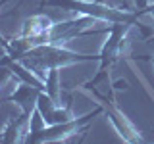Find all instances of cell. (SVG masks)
Returning <instances> with one entry per match:
<instances>
[{
	"label": "cell",
	"instance_id": "6da1fadb",
	"mask_svg": "<svg viewBox=\"0 0 154 144\" xmlns=\"http://www.w3.org/2000/svg\"><path fill=\"white\" fill-rule=\"evenodd\" d=\"M42 6L69 12L75 16H87L102 23H131L139 27L144 38L154 37V29H148L141 21V14L137 10H123L100 0H42Z\"/></svg>",
	"mask_w": 154,
	"mask_h": 144
},
{
	"label": "cell",
	"instance_id": "7a4b0ae2",
	"mask_svg": "<svg viewBox=\"0 0 154 144\" xmlns=\"http://www.w3.org/2000/svg\"><path fill=\"white\" fill-rule=\"evenodd\" d=\"M19 62L45 81L50 69H62V67L73 64H81V62H98V54H83V52L67 48L62 42H42V44H37L31 50H27L19 58Z\"/></svg>",
	"mask_w": 154,
	"mask_h": 144
},
{
	"label": "cell",
	"instance_id": "3957f363",
	"mask_svg": "<svg viewBox=\"0 0 154 144\" xmlns=\"http://www.w3.org/2000/svg\"><path fill=\"white\" fill-rule=\"evenodd\" d=\"M75 90L79 92H85L87 96L96 102V106L102 108V113L106 115L110 123H112L114 131L119 134V138L129 144H139V142H144L141 131L133 125V121L125 115L122 110L118 108V102H116V94H108L104 90H100L98 86H87V85H77Z\"/></svg>",
	"mask_w": 154,
	"mask_h": 144
},
{
	"label": "cell",
	"instance_id": "277c9868",
	"mask_svg": "<svg viewBox=\"0 0 154 144\" xmlns=\"http://www.w3.org/2000/svg\"><path fill=\"white\" fill-rule=\"evenodd\" d=\"M100 113H102V108L96 106L93 112H89V113H85V115H79V117L75 115V117L69 119V121L56 123V125H46V127H42L41 131L29 133L25 142H31V144L66 142V140H69V138L77 136L79 133H87V131H89V127H91V123H93Z\"/></svg>",
	"mask_w": 154,
	"mask_h": 144
},
{
	"label": "cell",
	"instance_id": "5b68a950",
	"mask_svg": "<svg viewBox=\"0 0 154 144\" xmlns=\"http://www.w3.org/2000/svg\"><path fill=\"white\" fill-rule=\"evenodd\" d=\"M37 110L41 112V115H42V119L46 121V125L64 123V121H69V119H73V117H75V113H73V106H71V102L56 104L54 100H52L50 96L45 92V90H41V94H38Z\"/></svg>",
	"mask_w": 154,
	"mask_h": 144
},
{
	"label": "cell",
	"instance_id": "8992f818",
	"mask_svg": "<svg viewBox=\"0 0 154 144\" xmlns=\"http://www.w3.org/2000/svg\"><path fill=\"white\" fill-rule=\"evenodd\" d=\"M38 94H41V88H38V86H33L29 83H21V81H17L16 88H14L12 94L6 98V102H14L16 106H19L21 113L31 115L33 110L37 108Z\"/></svg>",
	"mask_w": 154,
	"mask_h": 144
},
{
	"label": "cell",
	"instance_id": "52a82bcc",
	"mask_svg": "<svg viewBox=\"0 0 154 144\" xmlns=\"http://www.w3.org/2000/svg\"><path fill=\"white\" fill-rule=\"evenodd\" d=\"M29 121H31V115L25 113H19L17 117H10L0 129V142H25L29 134Z\"/></svg>",
	"mask_w": 154,
	"mask_h": 144
},
{
	"label": "cell",
	"instance_id": "ba28073f",
	"mask_svg": "<svg viewBox=\"0 0 154 144\" xmlns=\"http://www.w3.org/2000/svg\"><path fill=\"white\" fill-rule=\"evenodd\" d=\"M52 27H54V21L50 17L45 16V14H37V16L27 17L21 23V31L17 35H21V37H50Z\"/></svg>",
	"mask_w": 154,
	"mask_h": 144
},
{
	"label": "cell",
	"instance_id": "9c48e42d",
	"mask_svg": "<svg viewBox=\"0 0 154 144\" xmlns=\"http://www.w3.org/2000/svg\"><path fill=\"white\" fill-rule=\"evenodd\" d=\"M62 69H50L45 79V92L54 100L56 104H66L62 102V77H60Z\"/></svg>",
	"mask_w": 154,
	"mask_h": 144
},
{
	"label": "cell",
	"instance_id": "30bf717a",
	"mask_svg": "<svg viewBox=\"0 0 154 144\" xmlns=\"http://www.w3.org/2000/svg\"><path fill=\"white\" fill-rule=\"evenodd\" d=\"M133 2H135V10H137V12H139V14H141V12H143V10H144V8H146V6H148V4H150V0H133Z\"/></svg>",
	"mask_w": 154,
	"mask_h": 144
},
{
	"label": "cell",
	"instance_id": "8fae6325",
	"mask_svg": "<svg viewBox=\"0 0 154 144\" xmlns=\"http://www.w3.org/2000/svg\"><path fill=\"white\" fill-rule=\"evenodd\" d=\"M144 14H146V16H150L152 21H154V0H150V4H148V6L141 12V16H144Z\"/></svg>",
	"mask_w": 154,
	"mask_h": 144
},
{
	"label": "cell",
	"instance_id": "7c38bea8",
	"mask_svg": "<svg viewBox=\"0 0 154 144\" xmlns=\"http://www.w3.org/2000/svg\"><path fill=\"white\" fill-rule=\"evenodd\" d=\"M6 2H8V0H0V8H2V6H4V4H6ZM0 38H2V40H4V38H6V37H4L2 33H0Z\"/></svg>",
	"mask_w": 154,
	"mask_h": 144
},
{
	"label": "cell",
	"instance_id": "4fadbf2b",
	"mask_svg": "<svg viewBox=\"0 0 154 144\" xmlns=\"http://www.w3.org/2000/svg\"><path fill=\"white\" fill-rule=\"evenodd\" d=\"M0 90H2V83H0Z\"/></svg>",
	"mask_w": 154,
	"mask_h": 144
},
{
	"label": "cell",
	"instance_id": "5bb4252c",
	"mask_svg": "<svg viewBox=\"0 0 154 144\" xmlns=\"http://www.w3.org/2000/svg\"><path fill=\"white\" fill-rule=\"evenodd\" d=\"M152 65H154V60H152Z\"/></svg>",
	"mask_w": 154,
	"mask_h": 144
}]
</instances>
